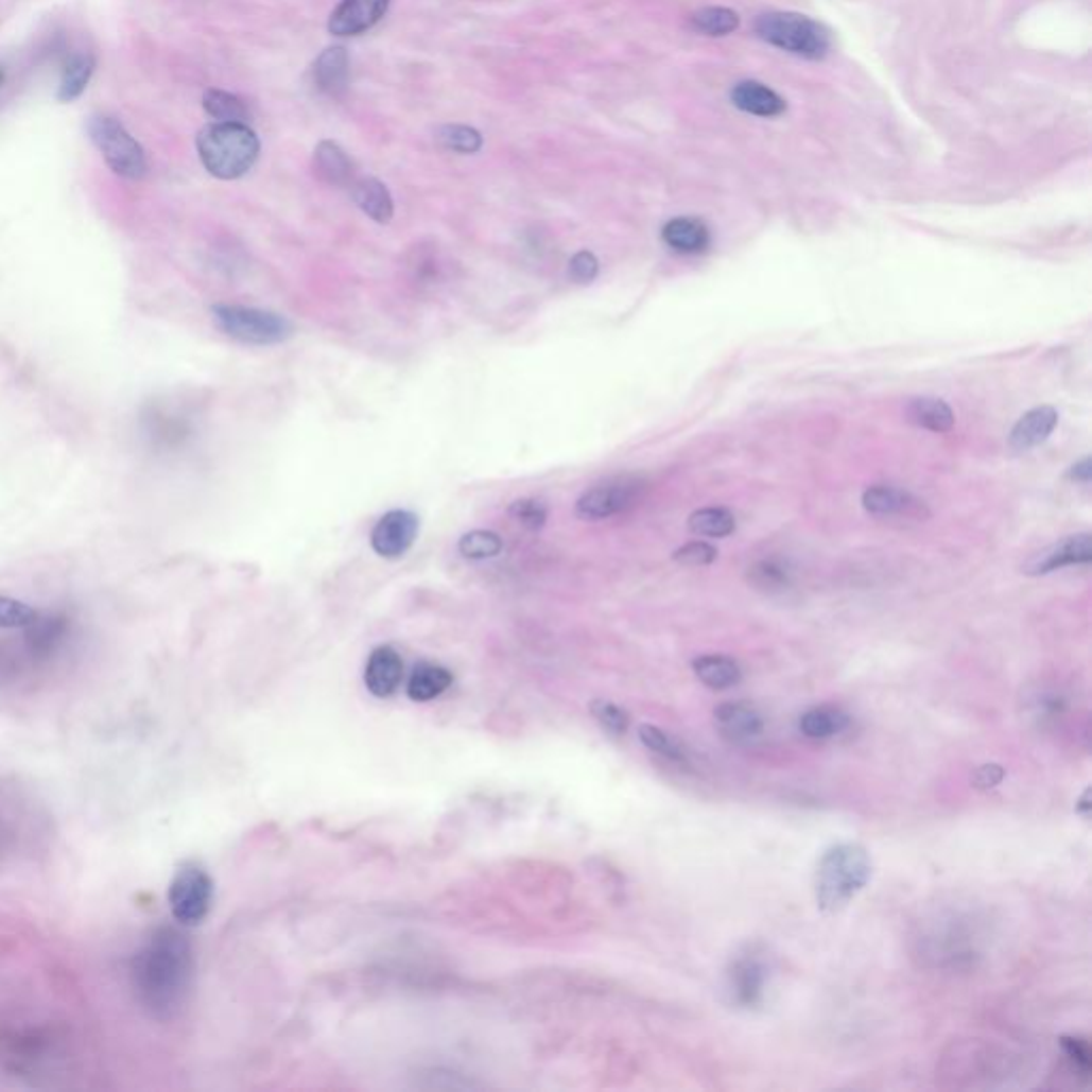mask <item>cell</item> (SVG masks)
Listing matches in <instances>:
<instances>
[{"label": "cell", "mask_w": 1092, "mask_h": 1092, "mask_svg": "<svg viewBox=\"0 0 1092 1092\" xmlns=\"http://www.w3.org/2000/svg\"><path fill=\"white\" fill-rule=\"evenodd\" d=\"M418 534V517L410 510L386 513L371 532V547L384 559H397L410 551Z\"/></svg>", "instance_id": "10"}, {"label": "cell", "mask_w": 1092, "mask_h": 1092, "mask_svg": "<svg viewBox=\"0 0 1092 1092\" xmlns=\"http://www.w3.org/2000/svg\"><path fill=\"white\" fill-rule=\"evenodd\" d=\"M864 508L876 515V517H907V519H926L929 510L924 502L914 498L912 493L888 487V485H876L868 487L862 496Z\"/></svg>", "instance_id": "12"}, {"label": "cell", "mask_w": 1092, "mask_h": 1092, "mask_svg": "<svg viewBox=\"0 0 1092 1092\" xmlns=\"http://www.w3.org/2000/svg\"><path fill=\"white\" fill-rule=\"evenodd\" d=\"M768 982V967L756 950L734 956L728 969V990L739 1007H758L764 999Z\"/></svg>", "instance_id": "9"}, {"label": "cell", "mask_w": 1092, "mask_h": 1092, "mask_svg": "<svg viewBox=\"0 0 1092 1092\" xmlns=\"http://www.w3.org/2000/svg\"><path fill=\"white\" fill-rule=\"evenodd\" d=\"M907 414L916 424H920L929 431L946 433L954 427V412L943 399H935V397L912 399Z\"/></svg>", "instance_id": "25"}, {"label": "cell", "mask_w": 1092, "mask_h": 1092, "mask_svg": "<svg viewBox=\"0 0 1092 1092\" xmlns=\"http://www.w3.org/2000/svg\"><path fill=\"white\" fill-rule=\"evenodd\" d=\"M453 683V675L440 664H418L408 679V698L414 703H429L440 698Z\"/></svg>", "instance_id": "23"}, {"label": "cell", "mask_w": 1092, "mask_h": 1092, "mask_svg": "<svg viewBox=\"0 0 1092 1092\" xmlns=\"http://www.w3.org/2000/svg\"><path fill=\"white\" fill-rule=\"evenodd\" d=\"M1005 779V768L1001 764H984L977 768L973 783L977 790H992Z\"/></svg>", "instance_id": "40"}, {"label": "cell", "mask_w": 1092, "mask_h": 1092, "mask_svg": "<svg viewBox=\"0 0 1092 1092\" xmlns=\"http://www.w3.org/2000/svg\"><path fill=\"white\" fill-rule=\"evenodd\" d=\"M673 557L675 561H681L686 566H709L717 559V551L707 542H690L683 549L675 551Z\"/></svg>", "instance_id": "37"}, {"label": "cell", "mask_w": 1092, "mask_h": 1092, "mask_svg": "<svg viewBox=\"0 0 1092 1092\" xmlns=\"http://www.w3.org/2000/svg\"><path fill=\"white\" fill-rule=\"evenodd\" d=\"M213 882L209 872L196 862L177 866L169 884L171 916L181 926H198L211 912Z\"/></svg>", "instance_id": "7"}, {"label": "cell", "mask_w": 1092, "mask_h": 1092, "mask_svg": "<svg viewBox=\"0 0 1092 1092\" xmlns=\"http://www.w3.org/2000/svg\"><path fill=\"white\" fill-rule=\"evenodd\" d=\"M849 724V717L834 707H815L802 713L798 720L800 732L811 741H826L840 734Z\"/></svg>", "instance_id": "24"}, {"label": "cell", "mask_w": 1092, "mask_h": 1092, "mask_svg": "<svg viewBox=\"0 0 1092 1092\" xmlns=\"http://www.w3.org/2000/svg\"><path fill=\"white\" fill-rule=\"evenodd\" d=\"M350 188H352L354 203L361 207L363 213H367L371 218V221H376L378 225L391 223L395 207H393L388 188L380 179L359 177L350 184Z\"/></svg>", "instance_id": "19"}, {"label": "cell", "mask_w": 1092, "mask_h": 1092, "mask_svg": "<svg viewBox=\"0 0 1092 1092\" xmlns=\"http://www.w3.org/2000/svg\"><path fill=\"white\" fill-rule=\"evenodd\" d=\"M692 27L709 37H726L739 31L741 18L728 7H705L692 16Z\"/></svg>", "instance_id": "28"}, {"label": "cell", "mask_w": 1092, "mask_h": 1092, "mask_svg": "<svg viewBox=\"0 0 1092 1092\" xmlns=\"http://www.w3.org/2000/svg\"><path fill=\"white\" fill-rule=\"evenodd\" d=\"M662 240L677 253L694 255L707 250L711 233L703 221L696 218H673L662 229Z\"/></svg>", "instance_id": "22"}, {"label": "cell", "mask_w": 1092, "mask_h": 1092, "mask_svg": "<svg viewBox=\"0 0 1092 1092\" xmlns=\"http://www.w3.org/2000/svg\"><path fill=\"white\" fill-rule=\"evenodd\" d=\"M391 0H342L329 18V33L335 37H357L374 29L388 12Z\"/></svg>", "instance_id": "11"}, {"label": "cell", "mask_w": 1092, "mask_h": 1092, "mask_svg": "<svg viewBox=\"0 0 1092 1092\" xmlns=\"http://www.w3.org/2000/svg\"><path fill=\"white\" fill-rule=\"evenodd\" d=\"M211 316L225 335L250 346H274L293 335V323L270 310L221 304L211 308Z\"/></svg>", "instance_id": "5"}, {"label": "cell", "mask_w": 1092, "mask_h": 1092, "mask_svg": "<svg viewBox=\"0 0 1092 1092\" xmlns=\"http://www.w3.org/2000/svg\"><path fill=\"white\" fill-rule=\"evenodd\" d=\"M1058 1045L1067 1058V1062L1071 1064L1073 1073L1081 1075V1077H1088L1090 1071H1092V1050H1090V1043L1081 1037H1060L1058 1039Z\"/></svg>", "instance_id": "34"}, {"label": "cell", "mask_w": 1092, "mask_h": 1092, "mask_svg": "<svg viewBox=\"0 0 1092 1092\" xmlns=\"http://www.w3.org/2000/svg\"><path fill=\"white\" fill-rule=\"evenodd\" d=\"M131 988L139 1007L158 1022L175 1020L194 982V950L175 926H158L131 958Z\"/></svg>", "instance_id": "1"}, {"label": "cell", "mask_w": 1092, "mask_h": 1092, "mask_svg": "<svg viewBox=\"0 0 1092 1092\" xmlns=\"http://www.w3.org/2000/svg\"><path fill=\"white\" fill-rule=\"evenodd\" d=\"M717 728L732 743H751L764 732V717L747 703H724L715 709Z\"/></svg>", "instance_id": "15"}, {"label": "cell", "mask_w": 1092, "mask_h": 1092, "mask_svg": "<svg viewBox=\"0 0 1092 1092\" xmlns=\"http://www.w3.org/2000/svg\"><path fill=\"white\" fill-rule=\"evenodd\" d=\"M736 527V519L726 508H703L690 517V530L696 536L705 538H724L730 536Z\"/></svg>", "instance_id": "29"}, {"label": "cell", "mask_w": 1092, "mask_h": 1092, "mask_svg": "<svg viewBox=\"0 0 1092 1092\" xmlns=\"http://www.w3.org/2000/svg\"><path fill=\"white\" fill-rule=\"evenodd\" d=\"M314 169L318 177L331 186H350L354 181V164L335 141H320L314 150Z\"/></svg>", "instance_id": "20"}, {"label": "cell", "mask_w": 1092, "mask_h": 1092, "mask_svg": "<svg viewBox=\"0 0 1092 1092\" xmlns=\"http://www.w3.org/2000/svg\"><path fill=\"white\" fill-rule=\"evenodd\" d=\"M597 272H600V263H597L595 255H593V253H589V250H580V253H576V255L572 257V261H570V276H572V280H574V282H578V284H589V282H593V280H595V276H597Z\"/></svg>", "instance_id": "38"}, {"label": "cell", "mask_w": 1092, "mask_h": 1092, "mask_svg": "<svg viewBox=\"0 0 1092 1092\" xmlns=\"http://www.w3.org/2000/svg\"><path fill=\"white\" fill-rule=\"evenodd\" d=\"M1075 811H1077L1081 817H1088V815H1090V811H1092V802H1090V787H1086V790L1081 792V796L1077 798V802H1075Z\"/></svg>", "instance_id": "42"}, {"label": "cell", "mask_w": 1092, "mask_h": 1092, "mask_svg": "<svg viewBox=\"0 0 1092 1092\" xmlns=\"http://www.w3.org/2000/svg\"><path fill=\"white\" fill-rule=\"evenodd\" d=\"M692 669H694V675L698 677V681L715 692L730 690V688L739 686L743 679V671H741L739 662H734L732 658H726V655H700V658L694 660Z\"/></svg>", "instance_id": "21"}, {"label": "cell", "mask_w": 1092, "mask_h": 1092, "mask_svg": "<svg viewBox=\"0 0 1092 1092\" xmlns=\"http://www.w3.org/2000/svg\"><path fill=\"white\" fill-rule=\"evenodd\" d=\"M591 713H593L595 722H597L606 732H610V734H614V736L625 734V732H627V728H629V715H627L621 707H617V705H612V703L595 700V703L591 705Z\"/></svg>", "instance_id": "35"}, {"label": "cell", "mask_w": 1092, "mask_h": 1092, "mask_svg": "<svg viewBox=\"0 0 1092 1092\" xmlns=\"http://www.w3.org/2000/svg\"><path fill=\"white\" fill-rule=\"evenodd\" d=\"M1090 474H1092V470H1090V460H1081L1077 466H1073V468H1071V479H1075V481L1088 483V481H1090Z\"/></svg>", "instance_id": "41"}, {"label": "cell", "mask_w": 1092, "mask_h": 1092, "mask_svg": "<svg viewBox=\"0 0 1092 1092\" xmlns=\"http://www.w3.org/2000/svg\"><path fill=\"white\" fill-rule=\"evenodd\" d=\"M196 152L213 177L238 179L255 167L261 143L246 122H215L196 135Z\"/></svg>", "instance_id": "3"}, {"label": "cell", "mask_w": 1092, "mask_h": 1092, "mask_svg": "<svg viewBox=\"0 0 1092 1092\" xmlns=\"http://www.w3.org/2000/svg\"><path fill=\"white\" fill-rule=\"evenodd\" d=\"M92 73H94L92 56H88V54L73 56L63 69V77H60V86H58V101L73 103L75 99H80L84 94V90L88 88Z\"/></svg>", "instance_id": "26"}, {"label": "cell", "mask_w": 1092, "mask_h": 1092, "mask_svg": "<svg viewBox=\"0 0 1092 1092\" xmlns=\"http://www.w3.org/2000/svg\"><path fill=\"white\" fill-rule=\"evenodd\" d=\"M88 135L116 175L126 179H141L148 173V158L143 148L116 118L94 116L88 122Z\"/></svg>", "instance_id": "6"}, {"label": "cell", "mask_w": 1092, "mask_h": 1092, "mask_svg": "<svg viewBox=\"0 0 1092 1092\" xmlns=\"http://www.w3.org/2000/svg\"><path fill=\"white\" fill-rule=\"evenodd\" d=\"M1090 557H1092L1090 534H1077V536H1069V538L1047 547L1045 551L1037 553L1033 559H1028L1024 564V572L1026 574H1047V572L1064 568V566L1088 564Z\"/></svg>", "instance_id": "13"}, {"label": "cell", "mask_w": 1092, "mask_h": 1092, "mask_svg": "<svg viewBox=\"0 0 1092 1092\" xmlns=\"http://www.w3.org/2000/svg\"><path fill=\"white\" fill-rule=\"evenodd\" d=\"M872 862L860 843H838L824 851L815 870V901L824 914H836L868 884Z\"/></svg>", "instance_id": "2"}, {"label": "cell", "mask_w": 1092, "mask_h": 1092, "mask_svg": "<svg viewBox=\"0 0 1092 1092\" xmlns=\"http://www.w3.org/2000/svg\"><path fill=\"white\" fill-rule=\"evenodd\" d=\"M756 33L768 46L807 60H821L832 48L830 31L813 18L792 12H770L756 20Z\"/></svg>", "instance_id": "4"}, {"label": "cell", "mask_w": 1092, "mask_h": 1092, "mask_svg": "<svg viewBox=\"0 0 1092 1092\" xmlns=\"http://www.w3.org/2000/svg\"><path fill=\"white\" fill-rule=\"evenodd\" d=\"M642 483L636 479H614L585 491L576 502V515L585 521H602L614 517L636 504Z\"/></svg>", "instance_id": "8"}, {"label": "cell", "mask_w": 1092, "mask_h": 1092, "mask_svg": "<svg viewBox=\"0 0 1092 1092\" xmlns=\"http://www.w3.org/2000/svg\"><path fill=\"white\" fill-rule=\"evenodd\" d=\"M638 739L651 753H655L658 758H662L671 764H679V766L688 764V751L683 749V745L677 739H673L669 732H664L662 728L644 724L638 728Z\"/></svg>", "instance_id": "27"}, {"label": "cell", "mask_w": 1092, "mask_h": 1092, "mask_svg": "<svg viewBox=\"0 0 1092 1092\" xmlns=\"http://www.w3.org/2000/svg\"><path fill=\"white\" fill-rule=\"evenodd\" d=\"M435 139L443 148L460 154H476L483 148V135L476 128L464 124H447L438 128Z\"/></svg>", "instance_id": "31"}, {"label": "cell", "mask_w": 1092, "mask_h": 1092, "mask_svg": "<svg viewBox=\"0 0 1092 1092\" xmlns=\"http://www.w3.org/2000/svg\"><path fill=\"white\" fill-rule=\"evenodd\" d=\"M1056 422H1058V412L1050 405H1041V408L1026 412L1011 429V435H1009L1011 449L1013 451L1035 449L1037 445L1047 440V435L1054 431Z\"/></svg>", "instance_id": "16"}, {"label": "cell", "mask_w": 1092, "mask_h": 1092, "mask_svg": "<svg viewBox=\"0 0 1092 1092\" xmlns=\"http://www.w3.org/2000/svg\"><path fill=\"white\" fill-rule=\"evenodd\" d=\"M510 517L527 530H540L547 523V508L538 500H519L510 506Z\"/></svg>", "instance_id": "36"}, {"label": "cell", "mask_w": 1092, "mask_h": 1092, "mask_svg": "<svg viewBox=\"0 0 1092 1092\" xmlns=\"http://www.w3.org/2000/svg\"><path fill=\"white\" fill-rule=\"evenodd\" d=\"M350 80V60L348 52L342 46L327 48L314 63V82L320 92L327 97L340 99Z\"/></svg>", "instance_id": "17"}, {"label": "cell", "mask_w": 1092, "mask_h": 1092, "mask_svg": "<svg viewBox=\"0 0 1092 1092\" xmlns=\"http://www.w3.org/2000/svg\"><path fill=\"white\" fill-rule=\"evenodd\" d=\"M749 572H751V580L762 589H781L787 583L785 572L773 561H762V564L753 566V570H749Z\"/></svg>", "instance_id": "39"}, {"label": "cell", "mask_w": 1092, "mask_h": 1092, "mask_svg": "<svg viewBox=\"0 0 1092 1092\" xmlns=\"http://www.w3.org/2000/svg\"><path fill=\"white\" fill-rule=\"evenodd\" d=\"M3 84H5V71L0 69V86H3Z\"/></svg>", "instance_id": "43"}, {"label": "cell", "mask_w": 1092, "mask_h": 1092, "mask_svg": "<svg viewBox=\"0 0 1092 1092\" xmlns=\"http://www.w3.org/2000/svg\"><path fill=\"white\" fill-rule=\"evenodd\" d=\"M504 549L502 538L496 532L487 530H474L460 540V553L466 559H489L500 555Z\"/></svg>", "instance_id": "32"}, {"label": "cell", "mask_w": 1092, "mask_h": 1092, "mask_svg": "<svg viewBox=\"0 0 1092 1092\" xmlns=\"http://www.w3.org/2000/svg\"><path fill=\"white\" fill-rule=\"evenodd\" d=\"M37 610L16 597L0 595V629H24L37 619Z\"/></svg>", "instance_id": "33"}, {"label": "cell", "mask_w": 1092, "mask_h": 1092, "mask_svg": "<svg viewBox=\"0 0 1092 1092\" xmlns=\"http://www.w3.org/2000/svg\"><path fill=\"white\" fill-rule=\"evenodd\" d=\"M730 99H732L734 107H739L745 114L758 116V118H777L787 109L785 101L775 90H770L768 86H764L760 82H751V80L739 82L732 88Z\"/></svg>", "instance_id": "18"}, {"label": "cell", "mask_w": 1092, "mask_h": 1092, "mask_svg": "<svg viewBox=\"0 0 1092 1092\" xmlns=\"http://www.w3.org/2000/svg\"><path fill=\"white\" fill-rule=\"evenodd\" d=\"M203 109L218 122H246L248 109L246 105L231 92L225 90H207L203 97Z\"/></svg>", "instance_id": "30"}, {"label": "cell", "mask_w": 1092, "mask_h": 1092, "mask_svg": "<svg viewBox=\"0 0 1092 1092\" xmlns=\"http://www.w3.org/2000/svg\"><path fill=\"white\" fill-rule=\"evenodd\" d=\"M403 679V660L393 646H378L371 651L365 666V686L378 698H388L397 692Z\"/></svg>", "instance_id": "14"}]
</instances>
